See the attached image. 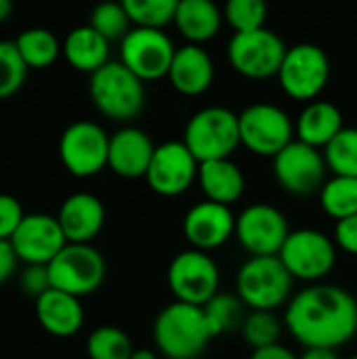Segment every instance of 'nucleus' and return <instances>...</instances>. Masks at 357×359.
Listing matches in <instances>:
<instances>
[{"label":"nucleus","mask_w":357,"mask_h":359,"mask_svg":"<svg viewBox=\"0 0 357 359\" xmlns=\"http://www.w3.org/2000/svg\"><path fill=\"white\" fill-rule=\"evenodd\" d=\"M267 13L269 8L263 0H229L223 6V19L231 25L236 34L263 29Z\"/></svg>","instance_id":"obj_34"},{"label":"nucleus","mask_w":357,"mask_h":359,"mask_svg":"<svg viewBox=\"0 0 357 359\" xmlns=\"http://www.w3.org/2000/svg\"><path fill=\"white\" fill-rule=\"evenodd\" d=\"M349 359H357V355H351V358H349Z\"/></svg>","instance_id":"obj_45"},{"label":"nucleus","mask_w":357,"mask_h":359,"mask_svg":"<svg viewBox=\"0 0 357 359\" xmlns=\"http://www.w3.org/2000/svg\"><path fill=\"white\" fill-rule=\"evenodd\" d=\"M202 309H204L208 328H210L215 339L242 328V324H244V320L248 316L246 305L240 301V297L229 294V292H219Z\"/></svg>","instance_id":"obj_29"},{"label":"nucleus","mask_w":357,"mask_h":359,"mask_svg":"<svg viewBox=\"0 0 357 359\" xmlns=\"http://www.w3.org/2000/svg\"><path fill=\"white\" fill-rule=\"evenodd\" d=\"M88 25L99 32L107 42L124 40V36L133 29L130 19L122 2H101L93 8Z\"/></svg>","instance_id":"obj_35"},{"label":"nucleus","mask_w":357,"mask_h":359,"mask_svg":"<svg viewBox=\"0 0 357 359\" xmlns=\"http://www.w3.org/2000/svg\"><path fill=\"white\" fill-rule=\"evenodd\" d=\"M343 128H345V122H343V111L339 109V105H335L332 101H320V99L307 103L295 122L297 141L309 147H316L320 151Z\"/></svg>","instance_id":"obj_23"},{"label":"nucleus","mask_w":357,"mask_h":359,"mask_svg":"<svg viewBox=\"0 0 357 359\" xmlns=\"http://www.w3.org/2000/svg\"><path fill=\"white\" fill-rule=\"evenodd\" d=\"M240 143L261 158H276L288 147L295 135V122L290 116L274 103H252L238 114Z\"/></svg>","instance_id":"obj_6"},{"label":"nucleus","mask_w":357,"mask_h":359,"mask_svg":"<svg viewBox=\"0 0 357 359\" xmlns=\"http://www.w3.org/2000/svg\"><path fill=\"white\" fill-rule=\"evenodd\" d=\"M170 86L183 97L204 95L215 80V63L208 50L198 44H183L177 48L166 76Z\"/></svg>","instance_id":"obj_21"},{"label":"nucleus","mask_w":357,"mask_h":359,"mask_svg":"<svg viewBox=\"0 0 357 359\" xmlns=\"http://www.w3.org/2000/svg\"><path fill=\"white\" fill-rule=\"evenodd\" d=\"M288 46L274 29H257L246 34H234L227 44V61L244 78L267 80L278 78Z\"/></svg>","instance_id":"obj_10"},{"label":"nucleus","mask_w":357,"mask_h":359,"mask_svg":"<svg viewBox=\"0 0 357 359\" xmlns=\"http://www.w3.org/2000/svg\"><path fill=\"white\" fill-rule=\"evenodd\" d=\"M93 105L114 122H130L145 107V84L124 63L109 61L90 76Z\"/></svg>","instance_id":"obj_3"},{"label":"nucleus","mask_w":357,"mask_h":359,"mask_svg":"<svg viewBox=\"0 0 357 359\" xmlns=\"http://www.w3.org/2000/svg\"><path fill=\"white\" fill-rule=\"evenodd\" d=\"M23 217H25V212H23L19 200L15 196L0 194V240L11 242V238L15 236Z\"/></svg>","instance_id":"obj_37"},{"label":"nucleus","mask_w":357,"mask_h":359,"mask_svg":"<svg viewBox=\"0 0 357 359\" xmlns=\"http://www.w3.org/2000/svg\"><path fill=\"white\" fill-rule=\"evenodd\" d=\"M181 141L200 164L227 160L242 145L238 114L221 105L202 107L187 120Z\"/></svg>","instance_id":"obj_4"},{"label":"nucleus","mask_w":357,"mask_h":359,"mask_svg":"<svg viewBox=\"0 0 357 359\" xmlns=\"http://www.w3.org/2000/svg\"><path fill=\"white\" fill-rule=\"evenodd\" d=\"M133 351L130 337L116 326H99L86 339L88 359H130Z\"/></svg>","instance_id":"obj_31"},{"label":"nucleus","mask_w":357,"mask_h":359,"mask_svg":"<svg viewBox=\"0 0 357 359\" xmlns=\"http://www.w3.org/2000/svg\"><path fill=\"white\" fill-rule=\"evenodd\" d=\"M284 324L303 349L339 351L357 334V299L335 284H311L290 299Z\"/></svg>","instance_id":"obj_1"},{"label":"nucleus","mask_w":357,"mask_h":359,"mask_svg":"<svg viewBox=\"0 0 357 359\" xmlns=\"http://www.w3.org/2000/svg\"><path fill=\"white\" fill-rule=\"evenodd\" d=\"M61 53L74 69L90 76L109 63V42L88 23L74 27L65 36Z\"/></svg>","instance_id":"obj_26"},{"label":"nucleus","mask_w":357,"mask_h":359,"mask_svg":"<svg viewBox=\"0 0 357 359\" xmlns=\"http://www.w3.org/2000/svg\"><path fill=\"white\" fill-rule=\"evenodd\" d=\"M17 263H19V259H17L11 242L0 240V284H4L13 276V271L17 269Z\"/></svg>","instance_id":"obj_40"},{"label":"nucleus","mask_w":357,"mask_h":359,"mask_svg":"<svg viewBox=\"0 0 357 359\" xmlns=\"http://www.w3.org/2000/svg\"><path fill=\"white\" fill-rule=\"evenodd\" d=\"M299 359H341L337 351L332 349H305Z\"/></svg>","instance_id":"obj_42"},{"label":"nucleus","mask_w":357,"mask_h":359,"mask_svg":"<svg viewBox=\"0 0 357 359\" xmlns=\"http://www.w3.org/2000/svg\"><path fill=\"white\" fill-rule=\"evenodd\" d=\"M156 145L151 137L137 126H122L109 135L107 168L122 179H145Z\"/></svg>","instance_id":"obj_19"},{"label":"nucleus","mask_w":357,"mask_h":359,"mask_svg":"<svg viewBox=\"0 0 357 359\" xmlns=\"http://www.w3.org/2000/svg\"><path fill=\"white\" fill-rule=\"evenodd\" d=\"M173 25L187 44L202 46L221 32L223 11L213 0H179Z\"/></svg>","instance_id":"obj_25"},{"label":"nucleus","mask_w":357,"mask_h":359,"mask_svg":"<svg viewBox=\"0 0 357 359\" xmlns=\"http://www.w3.org/2000/svg\"><path fill=\"white\" fill-rule=\"evenodd\" d=\"M236 215L229 206L198 202L183 217V236L194 250H215L236 236Z\"/></svg>","instance_id":"obj_18"},{"label":"nucleus","mask_w":357,"mask_h":359,"mask_svg":"<svg viewBox=\"0 0 357 359\" xmlns=\"http://www.w3.org/2000/svg\"><path fill=\"white\" fill-rule=\"evenodd\" d=\"M292 276L280 257H250L236 276V294L250 311H274L290 303Z\"/></svg>","instance_id":"obj_5"},{"label":"nucleus","mask_w":357,"mask_h":359,"mask_svg":"<svg viewBox=\"0 0 357 359\" xmlns=\"http://www.w3.org/2000/svg\"><path fill=\"white\" fill-rule=\"evenodd\" d=\"M65 244L67 240L57 217L44 212L25 215L11 238L17 259L25 265H48L65 248Z\"/></svg>","instance_id":"obj_17"},{"label":"nucleus","mask_w":357,"mask_h":359,"mask_svg":"<svg viewBox=\"0 0 357 359\" xmlns=\"http://www.w3.org/2000/svg\"><path fill=\"white\" fill-rule=\"evenodd\" d=\"M288 236L286 215L265 202L246 206L236 219V238L250 257H278Z\"/></svg>","instance_id":"obj_14"},{"label":"nucleus","mask_w":357,"mask_h":359,"mask_svg":"<svg viewBox=\"0 0 357 359\" xmlns=\"http://www.w3.org/2000/svg\"><path fill=\"white\" fill-rule=\"evenodd\" d=\"M109 135L90 120L72 122L59 139V158L65 170L74 177L86 179L107 168Z\"/></svg>","instance_id":"obj_12"},{"label":"nucleus","mask_w":357,"mask_h":359,"mask_svg":"<svg viewBox=\"0 0 357 359\" xmlns=\"http://www.w3.org/2000/svg\"><path fill=\"white\" fill-rule=\"evenodd\" d=\"M19 286L25 294H32L34 299L42 297L46 290H50V278L46 265H25V269L19 276Z\"/></svg>","instance_id":"obj_38"},{"label":"nucleus","mask_w":357,"mask_h":359,"mask_svg":"<svg viewBox=\"0 0 357 359\" xmlns=\"http://www.w3.org/2000/svg\"><path fill=\"white\" fill-rule=\"evenodd\" d=\"M50 288L76 299L93 294L105 280V259L90 244H65V248L46 265Z\"/></svg>","instance_id":"obj_7"},{"label":"nucleus","mask_w":357,"mask_h":359,"mask_svg":"<svg viewBox=\"0 0 357 359\" xmlns=\"http://www.w3.org/2000/svg\"><path fill=\"white\" fill-rule=\"evenodd\" d=\"M13 15V2L11 0H0V23H4Z\"/></svg>","instance_id":"obj_44"},{"label":"nucleus","mask_w":357,"mask_h":359,"mask_svg":"<svg viewBox=\"0 0 357 359\" xmlns=\"http://www.w3.org/2000/svg\"><path fill=\"white\" fill-rule=\"evenodd\" d=\"M27 69L15 40H0V99L15 95L23 86Z\"/></svg>","instance_id":"obj_36"},{"label":"nucleus","mask_w":357,"mask_h":359,"mask_svg":"<svg viewBox=\"0 0 357 359\" xmlns=\"http://www.w3.org/2000/svg\"><path fill=\"white\" fill-rule=\"evenodd\" d=\"M322 210L339 221L357 215V177H332L320 189Z\"/></svg>","instance_id":"obj_28"},{"label":"nucleus","mask_w":357,"mask_h":359,"mask_svg":"<svg viewBox=\"0 0 357 359\" xmlns=\"http://www.w3.org/2000/svg\"><path fill=\"white\" fill-rule=\"evenodd\" d=\"M57 221L67 244H90L105 225V206L95 194L76 191L63 200Z\"/></svg>","instance_id":"obj_20"},{"label":"nucleus","mask_w":357,"mask_h":359,"mask_svg":"<svg viewBox=\"0 0 357 359\" xmlns=\"http://www.w3.org/2000/svg\"><path fill=\"white\" fill-rule=\"evenodd\" d=\"M130 359H158V351L147 349V347H143V349H135V351H133V355H130Z\"/></svg>","instance_id":"obj_43"},{"label":"nucleus","mask_w":357,"mask_h":359,"mask_svg":"<svg viewBox=\"0 0 357 359\" xmlns=\"http://www.w3.org/2000/svg\"><path fill=\"white\" fill-rule=\"evenodd\" d=\"M200 162L183 141H166L156 145L145 181L149 189L162 198H177L198 181Z\"/></svg>","instance_id":"obj_16"},{"label":"nucleus","mask_w":357,"mask_h":359,"mask_svg":"<svg viewBox=\"0 0 357 359\" xmlns=\"http://www.w3.org/2000/svg\"><path fill=\"white\" fill-rule=\"evenodd\" d=\"M36 320L48 334L67 339L82 328L84 309L80 299L50 288L36 299Z\"/></svg>","instance_id":"obj_22"},{"label":"nucleus","mask_w":357,"mask_h":359,"mask_svg":"<svg viewBox=\"0 0 357 359\" xmlns=\"http://www.w3.org/2000/svg\"><path fill=\"white\" fill-rule=\"evenodd\" d=\"M213 339L204 309L196 305L175 301L154 320L156 351L166 359H198Z\"/></svg>","instance_id":"obj_2"},{"label":"nucleus","mask_w":357,"mask_h":359,"mask_svg":"<svg viewBox=\"0 0 357 359\" xmlns=\"http://www.w3.org/2000/svg\"><path fill=\"white\" fill-rule=\"evenodd\" d=\"M324 154L301 141H292L274 158V177L278 185L292 196H311L324 187L326 179Z\"/></svg>","instance_id":"obj_15"},{"label":"nucleus","mask_w":357,"mask_h":359,"mask_svg":"<svg viewBox=\"0 0 357 359\" xmlns=\"http://www.w3.org/2000/svg\"><path fill=\"white\" fill-rule=\"evenodd\" d=\"M322 154L332 177H357V128L345 126Z\"/></svg>","instance_id":"obj_30"},{"label":"nucleus","mask_w":357,"mask_h":359,"mask_svg":"<svg viewBox=\"0 0 357 359\" xmlns=\"http://www.w3.org/2000/svg\"><path fill=\"white\" fill-rule=\"evenodd\" d=\"M175 53L177 46L164 29L133 27L120 42V63L143 82L168 76Z\"/></svg>","instance_id":"obj_13"},{"label":"nucleus","mask_w":357,"mask_h":359,"mask_svg":"<svg viewBox=\"0 0 357 359\" xmlns=\"http://www.w3.org/2000/svg\"><path fill=\"white\" fill-rule=\"evenodd\" d=\"M250 359H299V355H295L288 347H284L282 343H278V345H271V347L252 351Z\"/></svg>","instance_id":"obj_41"},{"label":"nucleus","mask_w":357,"mask_h":359,"mask_svg":"<svg viewBox=\"0 0 357 359\" xmlns=\"http://www.w3.org/2000/svg\"><path fill=\"white\" fill-rule=\"evenodd\" d=\"M335 244L343 252L357 257V215L337 223V227H335Z\"/></svg>","instance_id":"obj_39"},{"label":"nucleus","mask_w":357,"mask_h":359,"mask_svg":"<svg viewBox=\"0 0 357 359\" xmlns=\"http://www.w3.org/2000/svg\"><path fill=\"white\" fill-rule=\"evenodd\" d=\"M278 257L292 280L318 284L337 265V244L320 229H295Z\"/></svg>","instance_id":"obj_11"},{"label":"nucleus","mask_w":357,"mask_h":359,"mask_svg":"<svg viewBox=\"0 0 357 359\" xmlns=\"http://www.w3.org/2000/svg\"><path fill=\"white\" fill-rule=\"evenodd\" d=\"M330 80V59L326 50L311 42L295 44L286 50L278 72L280 88L295 101H316Z\"/></svg>","instance_id":"obj_8"},{"label":"nucleus","mask_w":357,"mask_h":359,"mask_svg":"<svg viewBox=\"0 0 357 359\" xmlns=\"http://www.w3.org/2000/svg\"><path fill=\"white\" fill-rule=\"evenodd\" d=\"M198 183L208 202L223 204L229 208L244 196L246 189V177L231 158L200 164Z\"/></svg>","instance_id":"obj_24"},{"label":"nucleus","mask_w":357,"mask_h":359,"mask_svg":"<svg viewBox=\"0 0 357 359\" xmlns=\"http://www.w3.org/2000/svg\"><path fill=\"white\" fill-rule=\"evenodd\" d=\"M17 50L23 57L27 67L44 69L53 65L61 53V42L59 38L46 29V27H27L15 38Z\"/></svg>","instance_id":"obj_27"},{"label":"nucleus","mask_w":357,"mask_h":359,"mask_svg":"<svg viewBox=\"0 0 357 359\" xmlns=\"http://www.w3.org/2000/svg\"><path fill=\"white\" fill-rule=\"evenodd\" d=\"M179 0H124L126 15L135 27L164 29L175 23Z\"/></svg>","instance_id":"obj_32"},{"label":"nucleus","mask_w":357,"mask_h":359,"mask_svg":"<svg viewBox=\"0 0 357 359\" xmlns=\"http://www.w3.org/2000/svg\"><path fill=\"white\" fill-rule=\"evenodd\" d=\"M240 330L252 351L278 345L282 337V324L274 311H250Z\"/></svg>","instance_id":"obj_33"},{"label":"nucleus","mask_w":357,"mask_h":359,"mask_svg":"<svg viewBox=\"0 0 357 359\" xmlns=\"http://www.w3.org/2000/svg\"><path fill=\"white\" fill-rule=\"evenodd\" d=\"M166 282L177 303L204 307L219 294L221 271L208 252L187 248L170 261Z\"/></svg>","instance_id":"obj_9"}]
</instances>
